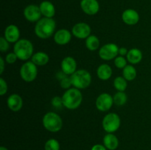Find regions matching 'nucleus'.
Wrapping results in <instances>:
<instances>
[{
	"label": "nucleus",
	"mask_w": 151,
	"mask_h": 150,
	"mask_svg": "<svg viewBox=\"0 0 151 150\" xmlns=\"http://www.w3.org/2000/svg\"><path fill=\"white\" fill-rule=\"evenodd\" d=\"M56 24L52 18L44 17L37 21L35 26V33L41 39H47L53 35Z\"/></svg>",
	"instance_id": "f257e3e1"
},
{
	"label": "nucleus",
	"mask_w": 151,
	"mask_h": 150,
	"mask_svg": "<svg viewBox=\"0 0 151 150\" xmlns=\"http://www.w3.org/2000/svg\"><path fill=\"white\" fill-rule=\"evenodd\" d=\"M62 100L65 107L69 110H75L82 103L83 96L78 88H69L63 94Z\"/></svg>",
	"instance_id": "f03ea898"
},
{
	"label": "nucleus",
	"mask_w": 151,
	"mask_h": 150,
	"mask_svg": "<svg viewBox=\"0 0 151 150\" xmlns=\"http://www.w3.org/2000/svg\"><path fill=\"white\" fill-rule=\"evenodd\" d=\"M13 51L21 60H27L32 57L33 52V46L32 43L27 39L19 40L15 44Z\"/></svg>",
	"instance_id": "7ed1b4c3"
},
{
	"label": "nucleus",
	"mask_w": 151,
	"mask_h": 150,
	"mask_svg": "<svg viewBox=\"0 0 151 150\" xmlns=\"http://www.w3.org/2000/svg\"><path fill=\"white\" fill-rule=\"evenodd\" d=\"M72 84L78 89H85L88 88L91 82V76L88 71L84 69L77 70L70 76Z\"/></svg>",
	"instance_id": "20e7f679"
},
{
	"label": "nucleus",
	"mask_w": 151,
	"mask_h": 150,
	"mask_svg": "<svg viewBox=\"0 0 151 150\" xmlns=\"http://www.w3.org/2000/svg\"><path fill=\"white\" fill-rule=\"evenodd\" d=\"M43 125L44 128L52 132H56L60 130L63 126L61 118L57 113L49 112L43 118Z\"/></svg>",
	"instance_id": "39448f33"
},
{
	"label": "nucleus",
	"mask_w": 151,
	"mask_h": 150,
	"mask_svg": "<svg viewBox=\"0 0 151 150\" xmlns=\"http://www.w3.org/2000/svg\"><path fill=\"white\" fill-rule=\"evenodd\" d=\"M38 69L36 65L32 61H27L24 63L20 69V75L22 79L27 82H32L36 78Z\"/></svg>",
	"instance_id": "423d86ee"
},
{
	"label": "nucleus",
	"mask_w": 151,
	"mask_h": 150,
	"mask_svg": "<svg viewBox=\"0 0 151 150\" xmlns=\"http://www.w3.org/2000/svg\"><path fill=\"white\" fill-rule=\"evenodd\" d=\"M120 126V119L117 114L111 113L106 115L103 120V127L108 133L116 132Z\"/></svg>",
	"instance_id": "0eeeda50"
},
{
	"label": "nucleus",
	"mask_w": 151,
	"mask_h": 150,
	"mask_svg": "<svg viewBox=\"0 0 151 150\" xmlns=\"http://www.w3.org/2000/svg\"><path fill=\"white\" fill-rule=\"evenodd\" d=\"M119 48L115 44H107L103 46L99 51L100 58L104 60H111L117 57Z\"/></svg>",
	"instance_id": "6e6552de"
},
{
	"label": "nucleus",
	"mask_w": 151,
	"mask_h": 150,
	"mask_svg": "<svg viewBox=\"0 0 151 150\" xmlns=\"http://www.w3.org/2000/svg\"><path fill=\"white\" fill-rule=\"evenodd\" d=\"M114 104V99L106 93L100 94L96 100V107L100 111L106 112L110 110Z\"/></svg>",
	"instance_id": "1a4fd4ad"
},
{
	"label": "nucleus",
	"mask_w": 151,
	"mask_h": 150,
	"mask_svg": "<svg viewBox=\"0 0 151 150\" xmlns=\"http://www.w3.org/2000/svg\"><path fill=\"white\" fill-rule=\"evenodd\" d=\"M41 12L39 6L35 4H29L24 10V16L29 22H37L41 19Z\"/></svg>",
	"instance_id": "9d476101"
},
{
	"label": "nucleus",
	"mask_w": 151,
	"mask_h": 150,
	"mask_svg": "<svg viewBox=\"0 0 151 150\" xmlns=\"http://www.w3.org/2000/svg\"><path fill=\"white\" fill-rule=\"evenodd\" d=\"M72 34L80 39H86L91 34V27L84 22L78 23L72 28Z\"/></svg>",
	"instance_id": "9b49d317"
},
{
	"label": "nucleus",
	"mask_w": 151,
	"mask_h": 150,
	"mask_svg": "<svg viewBox=\"0 0 151 150\" xmlns=\"http://www.w3.org/2000/svg\"><path fill=\"white\" fill-rule=\"evenodd\" d=\"M81 7L86 14L93 16L98 13L100 4L97 0H81Z\"/></svg>",
	"instance_id": "f8f14e48"
},
{
	"label": "nucleus",
	"mask_w": 151,
	"mask_h": 150,
	"mask_svg": "<svg viewBox=\"0 0 151 150\" xmlns=\"http://www.w3.org/2000/svg\"><path fill=\"white\" fill-rule=\"evenodd\" d=\"M122 19L126 24L134 25L139 21V15L134 9H127L122 13Z\"/></svg>",
	"instance_id": "ddd939ff"
},
{
	"label": "nucleus",
	"mask_w": 151,
	"mask_h": 150,
	"mask_svg": "<svg viewBox=\"0 0 151 150\" xmlns=\"http://www.w3.org/2000/svg\"><path fill=\"white\" fill-rule=\"evenodd\" d=\"M61 69L66 75L73 74L77 71L76 60L72 57H66L61 62Z\"/></svg>",
	"instance_id": "4468645a"
},
{
	"label": "nucleus",
	"mask_w": 151,
	"mask_h": 150,
	"mask_svg": "<svg viewBox=\"0 0 151 150\" xmlns=\"http://www.w3.org/2000/svg\"><path fill=\"white\" fill-rule=\"evenodd\" d=\"M20 37V32L16 25H9L4 30V38L9 43H16Z\"/></svg>",
	"instance_id": "2eb2a0df"
},
{
	"label": "nucleus",
	"mask_w": 151,
	"mask_h": 150,
	"mask_svg": "<svg viewBox=\"0 0 151 150\" xmlns=\"http://www.w3.org/2000/svg\"><path fill=\"white\" fill-rule=\"evenodd\" d=\"M7 104L10 110L13 112H18L22 108L23 100L22 97L18 94H12L7 98Z\"/></svg>",
	"instance_id": "dca6fc26"
},
{
	"label": "nucleus",
	"mask_w": 151,
	"mask_h": 150,
	"mask_svg": "<svg viewBox=\"0 0 151 150\" xmlns=\"http://www.w3.org/2000/svg\"><path fill=\"white\" fill-rule=\"evenodd\" d=\"M72 38V35L69 30L65 29H59L54 35V41L58 45L67 44Z\"/></svg>",
	"instance_id": "f3484780"
},
{
	"label": "nucleus",
	"mask_w": 151,
	"mask_h": 150,
	"mask_svg": "<svg viewBox=\"0 0 151 150\" xmlns=\"http://www.w3.org/2000/svg\"><path fill=\"white\" fill-rule=\"evenodd\" d=\"M40 10L41 14L47 18H52L55 13V6L51 1H44L40 4Z\"/></svg>",
	"instance_id": "a211bd4d"
},
{
	"label": "nucleus",
	"mask_w": 151,
	"mask_h": 150,
	"mask_svg": "<svg viewBox=\"0 0 151 150\" xmlns=\"http://www.w3.org/2000/svg\"><path fill=\"white\" fill-rule=\"evenodd\" d=\"M103 143L106 149L109 150H115L119 146V140L116 135L112 133H109L105 135Z\"/></svg>",
	"instance_id": "6ab92c4d"
},
{
	"label": "nucleus",
	"mask_w": 151,
	"mask_h": 150,
	"mask_svg": "<svg viewBox=\"0 0 151 150\" xmlns=\"http://www.w3.org/2000/svg\"><path fill=\"white\" fill-rule=\"evenodd\" d=\"M97 76L102 80H107L110 79L112 75V69L108 64L100 65L97 71Z\"/></svg>",
	"instance_id": "aec40b11"
},
{
	"label": "nucleus",
	"mask_w": 151,
	"mask_h": 150,
	"mask_svg": "<svg viewBox=\"0 0 151 150\" xmlns=\"http://www.w3.org/2000/svg\"><path fill=\"white\" fill-rule=\"evenodd\" d=\"M142 59V53L138 49H131L127 54V60L130 63L137 64Z\"/></svg>",
	"instance_id": "412c9836"
},
{
	"label": "nucleus",
	"mask_w": 151,
	"mask_h": 150,
	"mask_svg": "<svg viewBox=\"0 0 151 150\" xmlns=\"http://www.w3.org/2000/svg\"><path fill=\"white\" fill-rule=\"evenodd\" d=\"M49 60L48 54L43 51H38L32 56V62L36 66H44L48 63Z\"/></svg>",
	"instance_id": "4be33fe9"
},
{
	"label": "nucleus",
	"mask_w": 151,
	"mask_h": 150,
	"mask_svg": "<svg viewBox=\"0 0 151 150\" xmlns=\"http://www.w3.org/2000/svg\"><path fill=\"white\" fill-rule=\"evenodd\" d=\"M86 46L90 51L97 50L100 46V40L95 35H89L86 41Z\"/></svg>",
	"instance_id": "5701e85b"
},
{
	"label": "nucleus",
	"mask_w": 151,
	"mask_h": 150,
	"mask_svg": "<svg viewBox=\"0 0 151 150\" xmlns=\"http://www.w3.org/2000/svg\"><path fill=\"white\" fill-rule=\"evenodd\" d=\"M122 74H123V77L126 80L132 81L137 76V71H136L135 68L133 66H131V65H127L123 69Z\"/></svg>",
	"instance_id": "b1692460"
},
{
	"label": "nucleus",
	"mask_w": 151,
	"mask_h": 150,
	"mask_svg": "<svg viewBox=\"0 0 151 150\" xmlns=\"http://www.w3.org/2000/svg\"><path fill=\"white\" fill-rule=\"evenodd\" d=\"M114 99V103L118 106H122L126 103L128 97L125 93L124 91H118L114 96L113 97Z\"/></svg>",
	"instance_id": "393cba45"
},
{
	"label": "nucleus",
	"mask_w": 151,
	"mask_h": 150,
	"mask_svg": "<svg viewBox=\"0 0 151 150\" xmlns=\"http://www.w3.org/2000/svg\"><path fill=\"white\" fill-rule=\"evenodd\" d=\"M127 81L123 76H118L114 81V86L118 91H124L127 88Z\"/></svg>",
	"instance_id": "a878e982"
},
{
	"label": "nucleus",
	"mask_w": 151,
	"mask_h": 150,
	"mask_svg": "<svg viewBox=\"0 0 151 150\" xmlns=\"http://www.w3.org/2000/svg\"><path fill=\"white\" fill-rule=\"evenodd\" d=\"M45 150H60V144L57 140L52 138L46 142L44 146Z\"/></svg>",
	"instance_id": "bb28decb"
},
{
	"label": "nucleus",
	"mask_w": 151,
	"mask_h": 150,
	"mask_svg": "<svg viewBox=\"0 0 151 150\" xmlns=\"http://www.w3.org/2000/svg\"><path fill=\"white\" fill-rule=\"evenodd\" d=\"M114 64L118 69H124L127 66V60L123 56H118L115 58Z\"/></svg>",
	"instance_id": "cd10ccee"
},
{
	"label": "nucleus",
	"mask_w": 151,
	"mask_h": 150,
	"mask_svg": "<svg viewBox=\"0 0 151 150\" xmlns=\"http://www.w3.org/2000/svg\"><path fill=\"white\" fill-rule=\"evenodd\" d=\"M52 104L54 107L55 108H61L63 106V100H62V97L59 96H55L52 99V101H51Z\"/></svg>",
	"instance_id": "c85d7f7f"
},
{
	"label": "nucleus",
	"mask_w": 151,
	"mask_h": 150,
	"mask_svg": "<svg viewBox=\"0 0 151 150\" xmlns=\"http://www.w3.org/2000/svg\"><path fill=\"white\" fill-rule=\"evenodd\" d=\"M9 47H10L9 42L5 39V38L4 37L0 38V51L1 52H5L9 49Z\"/></svg>",
	"instance_id": "c756f323"
},
{
	"label": "nucleus",
	"mask_w": 151,
	"mask_h": 150,
	"mask_svg": "<svg viewBox=\"0 0 151 150\" xmlns=\"http://www.w3.org/2000/svg\"><path fill=\"white\" fill-rule=\"evenodd\" d=\"M60 85L61 86V88H63V89H69L71 85H72L71 78L69 77L68 76H66L62 80L60 81Z\"/></svg>",
	"instance_id": "7c9ffc66"
},
{
	"label": "nucleus",
	"mask_w": 151,
	"mask_h": 150,
	"mask_svg": "<svg viewBox=\"0 0 151 150\" xmlns=\"http://www.w3.org/2000/svg\"><path fill=\"white\" fill-rule=\"evenodd\" d=\"M17 59L18 57L17 55L15 54V52H11L7 54L5 60L7 63H9V64H13V63H14L17 60Z\"/></svg>",
	"instance_id": "2f4dec72"
},
{
	"label": "nucleus",
	"mask_w": 151,
	"mask_h": 150,
	"mask_svg": "<svg viewBox=\"0 0 151 150\" xmlns=\"http://www.w3.org/2000/svg\"><path fill=\"white\" fill-rule=\"evenodd\" d=\"M7 85L3 78H0V95L3 96L7 93Z\"/></svg>",
	"instance_id": "473e14b6"
},
{
	"label": "nucleus",
	"mask_w": 151,
	"mask_h": 150,
	"mask_svg": "<svg viewBox=\"0 0 151 150\" xmlns=\"http://www.w3.org/2000/svg\"><path fill=\"white\" fill-rule=\"evenodd\" d=\"M66 76H67V75H66L63 71H61L60 72H58V73L56 74V78H57L59 81L62 80V79H63V78L66 77Z\"/></svg>",
	"instance_id": "72a5a7b5"
},
{
	"label": "nucleus",
	"mask_w": 151,
	"mask_h": 150,
	"mask_svg": "<svg viewBox=\"0 0 151 150\" xmlns=\"http://www.w3.org/2000/svg\"><path fill=\"white\" fill-rule=\"evenodd\" d=\"M91 150H106V147L105 146L100 145V144H96L93 146Z\"/></svg>",
	"instance_id": "f704fd0d"
},
{
	"label": "nucleus",
	"mask_w": 151,
	"mask_h": 150,
	"mask_svg": "<svg viewBox=\"0 0 151 150\" xmlns=\"http://www.w3.org/2000/svg\"><path fill=\"white\" fill-rule=\"evenodd\" d=\"M128 51L127 50L126 48H124V47H122V48L119 49V54H120V56H125L127 55Z\"/></svg>",
	"instance_id": "c9c22d12"
},
{
	"label": "nucleus",
	"mask_w": 151,
	"mask_h": 150,
	"mask_svg": "<svg viewBox=\"0 0 151 150\" xmlns=\"http://www.w3.org/2000/svg\"><path fill=\"white\" fill-rule=\"evenodd\" d=\"M0 74H2L3 71H4V59L3 57H0Z\"/></svg>",
	"instance_id": "e433bc0d"
},
{
	"label": "nucleus",
	"mask_w": 151,
	"mask_h": 150,
	"mask_svg": "<svg viewBox=\"0 0 151 150\" xmlns=\"http://www.w3.org/2000/svg\"><path fill=\"white\" fill-rule=\"evenodd\" d=\"M0 150H8V149H7L6 148V147L1 146V147H0Z\"/></svg>",
	"instance_id": "4c0bfd02"
}]
</instances>
